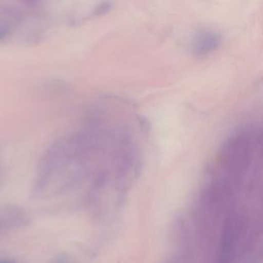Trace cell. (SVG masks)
<instances>
[{
	"label": "cell",
	"instance_id": "8992f818",
	"mask_svg": "<svg viewBox=\"0 0 263 263\" xmlns=\"http://www.w3.org/2000/svg\"><path fill=\"white\" fill-rule=\"evenodd\" d=\"M0 263H16L14 260L7 259V258H0Z\"/></svg>",
	"mask_w": 263,
	"mask_h": 263
},
{
	"label": "cell",
	"instance_id": "277c9868",
	"mask_svg": "<svg viewBox=\"0 0 263 263\" xmlns=\"http://www.w3.org/2000/svg\"><path fill=\"white\" fill-rule=\"evenodd\" d=\"M50 263H69V259L65 255H61V256L54 258Z\"/></svg>",
	"mask_w": 263,
	"mask_h": 263
},
{
	"label": "cell",
	"instance_id": "6da1fadb",
	"mask_svg": "<svg viewBox=\"0 0 263 263\" xmlns=\"http://www.w3.org/2000/svg\"><path fill=\"white\" fill-rule=\"evenodd\" d=\"M30 223L28 212L15 204L0 205V233L26 227Z\"/></svg>",
	"mask_w": 263,
	"mask_h": 263
},
{
	"label": "cell",
	"instance_id": "7a4b0ae2",
	"mask_svg": "<svg viewBox=\"0 0 263 263\" xmlns=\"http://www.w3.org/2000/svg\"><path fill=\"white\" fill-rule=\"evenodd\" d=\"M221 42L222 38L220 34L211 30H202L193 36L191 50L195 55H204L217 49Z\"/></svg>",
	"mask_w": 263,
	"mask_h": 263
},
{
	"label": "cell",
	"instance_id": "5b68a950",
	"mask_svg": "<svg viewBox=\"0 0 263 263\" xmlns=\"http://www.w3.org/2000/svg\"><path fill=\"white\" fill-rule=\"evenodd\" d=\"M7 35H8V31L4 28H0V40L5 39Z\"/></svg>",
	"mask_w": 263,
	"mask_h": 263
},
{
	"label": "cell",
	"instance_id": "3957f363",
	"mask_svg": "<svg viewBox=\"0 0 263 263\" xmlns=\"http://www.w3.org/2000/svg\"><path fill=\"white\" fill-rule=\"evenodd\" d=\"M111 6H112V5H111L110 2L104 1V2H102L99 6H97V7L95 8L93 13H95L96 15H104V14H106V13L110 10Z\"/></svg>",
	"mask_w": 263,
	"mask_h": 263
}]
</instances>
